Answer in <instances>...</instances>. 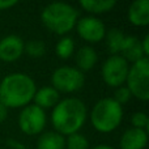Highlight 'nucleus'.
I'll list each match as a JSON object with an SVG mask.
<instances>
[{"label":"nucleus","instance_id":"aec40b11","mask_svg":"<svg viewBox=\"0 0 149 149\" xmlns=\"http://www.w3.org/2000/svg\"><path fill=\"white\" fill-rule=\"evenodd\" d=\"M24 52L31 58H41L46 52V46L39 39H33L24 45Z\"/></svg>","mask_w":149,"mask_h":149},{"label":"nucleus","instance_id":"dca6fc26","mask_svg":"<svg viewBox=\"0 0 149 149\" xmlns=\"http://www.w3.org/2000/svg\"><path fill=\"white\" fill-rule=\"evenodd\" d=\"M37 149H65V139L55 131L45 132L39 136Z\"/></svg>","mask_w":149,"mask_h":149},{"label":"nucleus","instance_id":"2eb2a0df","mask_svg":"<svg viewBox=\"0 0 149 149\" xmlns=\"http://www.w3.org/2000/svg\"><path fill=\"white\" fill-rule=\"evenodd\" d=\"M97 52L93 47L90 46H82L81 49H79V51L76 52V65L77 70L81 71L82 73L90 71L97 63Z\"/></svg>","mask_w":149,"mask_h":149},{"label":"nucleus","instance_id":"4468645a","mask_svg":"<svg viewBox=\"0 0 149 149\" xmlns=\"http://www.w3.org/2000/svg\"><path fill=\"white\" fill-rule=\"evenodd\" d=\"M59 97L60 94L52 86H43L36 92L33 101L34 105L45 110V109L54 107L59 102Z\"/></svg>","mask_w":149,"mask_h":149},{"label":"nucleus","instance_id":"0eeeda50","mask_svg":"<svg viewBox=\"0 0 149 149\" xmlns=\"http://www.w3.org/2000/svg\"><path fill=\"white\" fill-rule=\"evenodd\" d=\"M130 64L120 55H111L102 64L101 74L105 81L111 88H119L126 84V79L128 74Z\"/></svg>","mask_w":149,"mask_h":149},{"label":"nucleus","instance_id":"5701e85b","mask_svg":"<svg viewBox=\"0 0 149 149\" xmlns=\"http://www.w3.org/2000/svg\"><path fill=\"white\" fill-rule=\"evenodd\" d=\"M131 97L132 95H131V93H130V90L127 89V86H119V88H116L115 93H114L113 100L122 106L128 102V101L131 100Z\"/></svg>","mask_w":149,"mask_h":149},{"label":"nucleus","instance_id":"ddd939ff","mask_svg":"<svg viewBox=\"0 0 149 149\" xmlns=\"http://www.w3.org/2000/svg\"><path fill=\"white\" fill-rule=\"evenodd\" d=\"M128 20L135 26H147L149 24V1L135 0L128 8Z\"/></svg>","mask_w":149,"mask_h":149},{"label":"nucleus","instance_id":"f3484780","mask_svg":"<svg viewBox=\"0 0 149 149\" xmlns=\"http://www.w3.org/2000/svg\"><path fill=\"white\" fill-rule=\"evenodd\" d=\"M84 10L92 15H101L105 12H110L116 5L115 0H81L79 3Z\"/></svg>","mask_w":149,"mask_h":149},{"label":"nucleus","instance_id":"20e7f679","mask_svg":"<svg viewBox=\"0 0 149 149\" xmlns=\"http://www.w3.org/2000/svg\"><path fill=\"white\" fill-rule=\"evenodd\" d=\"M123 119V107L113 98L100 100L90 111V123L102 134H109L118 128Z\"/></svg>","mask_w":149,"mask_h":149},{"label":"nucleus","instance_id":"6ab92c4d","mask_svg":"<svg viewBox=\"0 0 149 149\" xmlns=\"http://www.w3.org/2000/svg\"><path fill=\"white\" fill-rule=\"evenodd\" d=\"M55 51H56V55L60 58V59H68L73 55L74 51V42L71 37H63L59 42L56 43V47H55Z\"/></svg>","mask_w":149,"mask_h":149},{"label":"nucleus","instance_id":"412c9836","mask_svg":"<svg viewBox=\"0 0 149 149\" xmlns=\"http://www.w3.org/2000/svg\"><path fill=\"white\" fill-rule=\"evenodd\" d=\"M65 147L67 149H89V143L86 137L81 134H72L65 140Z\"/></svg>","mask_w":149,"mask_h":149},{"label":"nucleus","instance_id":"393cba45","mask_svg":"<svg viewBox=\"0 0 149 149\" xmlns=\"http://www.w3.org/2000/svg\"><path fill=\"white\" fill-rule=\"evenodd\" d=\"M141 49H143L144 55L148 58V55H149V36H145L144 39L141 41Z\"/></svg>","mask_w":149,"mask_h":149},{"label":"nucleus","instance_id":"a211bd4d","mask_svg":"<svg viewBox=\"0 0 149 149\" xmlns=\"http://www.w3.org/2000/svg\"><path fill=\"white\" fill-rule=\"evenodd\" d=\"M124 37L126 36L123 34V31L119 29H110L109 31H106L103 39H106V46L111 52V55H119Z\"/></svg>","mask_w":149,"mask_h":149},{"label":"nucleus","instance_id":"f257e3e1","mask_svg":"<svg viewBox=\"0 0 149 149\" xmlns=\"http://www.w3.org/2000/svg\"><path fill=\"white\" fill-rule=\"evenodd\" d=\"M88 110L85 103L76 97H68L59 101L51 113V123L55 132L62 136L77 134L85 124Z\"/></svg>","mask_w":149,"mask_h":149},{"label":"nucleus","instance_id":"cd10ccee","mask_svg":"<svg viewBox=\"0 0 149 149\" xmlns=\"http://www.w3.org/2000/svg\"><path fill=\"white\" fill-rule=\"evenodd\" d=\"M92 149H115V148L110 147V145H106V144H100V145H97V147H94Z\"/></svg>","mask_w":149,"mask_h":149},{"label":"nucleus","instance_id":"9d476101","mask_svg":"<svg viewBox=\"0 0 149 149\" xmlns=\"http://www.w3.org/2000/svg\"><path fill=\"white\" fill-rule=\"evenodd\" d=\"M24 54V41L18 36H7L0 39V60L12 63Z\"/></svg>","mask_w":149,"mask_h":149},{"label":"nucleus","instance_id":"7ed1b4c3","mask_svg":"<svg viewBox=\"0 0 149 149\" xmlns=\"http://www.w3.org/2000/svg\"><path fill=\"white\" fill-rule=\"evenodd\" d=\"M79 13L71 4L62 1L51 3L43 8L41 13L42 24L50 31L65 36L76 26Z\"/></svg>","mask_w":149,"mask_h":149},{"label":"nucleus","instance_id":"bb28decb","mask_svg":"<svg viewBox=\"0 0 149 149\" xmlns=\"http://www.w3.org/2000/svg\"><path fill=\"white\" fill-rule=\"evenodd\" d=\"M8 144L12 145V148H15V149H25V147H24L22 144H18V143L15 141V140H9V141H8Z\"/></svg>","mask_w":149,"mask_h":149},{"label":"nucleus","instance_id":"9b49d317","mask_svg":"<svg viewBox=\"0 0 149 149\" xmlns=\"http://www.w3.org/2000/svg\"><path fill=\"white\" fill-rule=\"evenodd\" d=\"M148 144V131L130 128L122 135L119 145L120 149H144Z\"/></svg>","mask_w":149,"mask_h":149},{"label":"nucleus","instance_id":"b1692460","mask_svg":"<svg viewBox=\"0 0 149 149\" xmlns=\"http://www.w3.org/2000/svg\"><path fill=\"white\" fill-rule=\"evenodd\" d=\"M17 4L16 0H0V10H7Z\"/></svg>","mask_w":149,"mask_h":149},{"label":"nucleus","instance_id":"a878e982","mask_svg":"<svg viewBox=\"0 0 149 149\" xmlns=\"http://www.w3.org/2000/svg\"><path fill=\"white\" fill-rule=\"evenodd\" d=\"M7 116H8V109L0 102V123L4 122L7 119Z\"/></svg>","mask_w":149,"mask_h":149},{"label":"nucleus","instance_id":"6e6552de","mask_svg":"<svg viewBox=\"0 0 149 149\" xmlns=\"http://www.w3.org/2000/svg\"><path fill=\"white\" fill-rule=\"evenodd\" d=\"M46 126L45 110L36 105H28L21 110L18 116V127L28 136H36L42 134Z\"/></svg>","mask_w":149,"mask_h":149},{"label":"nucleus","instance_id":"39448f33","mask_svg":"<svg viewBox=\"0 0 149 149\" xmlns=\"http://www.w3.org/2000/svg\"><path fill=\"white\" fill-rule=\"evenodd\" d=\"M127 89L140 101L149 100V59L143 58L130 65L126 79Z\"/></svg>","mask_w":149,"mask_h":149},{"label":"nucleus","instance_id":"f03ea898","mask_svg":"<svg viewBox=\"0 0 149 149\" xmlns=\"http://www.w3.org/2000/svg\"><path fill=\"white\" fill-rule=\"evenodd\" d=\"M37 86L34 80L25 73H10L0 82V102L7 109H18L30 105Z\"/></svg>","mask_w":149,"mask_h":149},{"label":"nucleus","instance_id":"f8f14e48","mask_svg":"<svg viewBox=\"0 0 149 149\" xmlns=\"http://www.w3.org/2000/svg\"><path fill=\"white\" fill-rule=\"evenodd\" d=\"M120 56L124 58L127 63H135L137 60L143 59V58H147L143 52L141 41L134 36L124 37V41L120 47Z\"/></svg>","mask_w":149,"mask_h":149},{"label":"nucleus","instance_id":"1a4fd4ad","mask_svg":"<svg viewBox=\"0 0 149 149\" xmlns=\"http://www.w3.org/2000/svg\"><path fill=\"white\" fill-rule=\"evenodd\" d=\"M74 28L77 30V34L89 43L101 42L106 34L105 24L94 16H86L77 20Z\"/></svg>","mask_w":149,"mask_h":149},{"label":"nucleus","instance_id":"423d86ee","mask_svg":"<svg viewBox=\"0 0 149 149\" xmlns=\"http://www.w3.org/2000/svg\"><path fill=\"white\" fill-rule=\"evenodd\" d=\"M85 74L76 67H59L51 74L52 88L58 93H74L84 86Z\"/></svg>","mask_w":149,"mask_h":149},{"label":"nucleus","instance_id":"4be33fe9","mask_svg":"<svg viewBox=\"0 0 149 149\" xmlns=\"http://www.w3.org/2000/svg\"><path fill=\"white\" fill-rule=\"evenodd\" d=\"M131 123H132V126H134V128L145 130V131H148L149 119H148V115L144 113V111H137V113L132 114Z\"/></svg>","mask_w":149,"mask_h":149}]
</instances>
